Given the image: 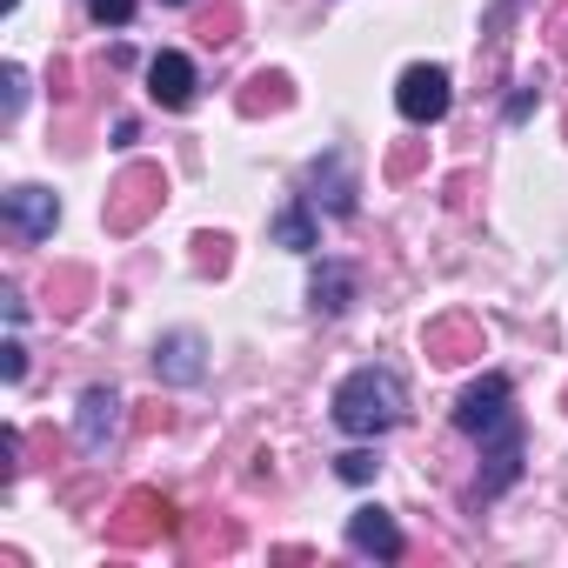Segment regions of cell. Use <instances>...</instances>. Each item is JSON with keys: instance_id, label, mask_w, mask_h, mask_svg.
Masks as SVG:
<instances>
[{"instance_id": "2e32d148", "label": "cell", "mask_w": 568, "mask_h": 568, "mask_svg": "<svg viewBox=\"0 0 568 568\" xmlns=\"http://www.w3.org/2000/svg\"><path fill=\"white\" fill-rule=\"evenodd\" d=\"M528 108H535V88H521V94L508 101V121H528Z\"/></svg>"}, {"instance_id": "7a4b0ae2", "label": "cell", "mask_w": 568, "mask_h": 568, "mask_svg": "<svg viewBox=\"0 0 568 568\" xmlns=\"http://www.w3.org/2000/svg\"><path fill=\"white\" fill-rule=\"evenodd\" d=\"M508 402H515L508 375H481L475 388H462V402H455V428H462V435H475V442H495V435L521 428Z\"/></svg>"}, {"instance_id": "e0dca14e", "label": "cell", "mask_w": 568, "mask_h": 568, "mask_svg": "<svg viewBox=\"0 0 568 568\" xmlns=\"http://www.w3.org/2000/svg\"><path fill=\"white\" fill-rule=\"evenodd\" d=\"M0 8H8V14H14V8H21V0H0Z\"/></svg>"}, {"instance_id": "5bb4252c", "label": "cell", "mask_w": 568, "mask_h": 568, "mask_svg": "<svg viewBox=\"0 0 568 568\" xmlns=\"http://www.w3.org/2000/svg\"><path fill=\"white\" fill-rule=\"evenodd\" d=\"M0 81H8V101H0V114L14 121V114H21V101H28V74H21V68H8Z\"/></svg>"}, {"instance_id": "3957f363", "label": "cell", "mask_w": 568, "mask_h": 568, "mask_svg": "<svg viewBox=\"0 0 568 568\" xmlns=\"http://www.w3.org/2000/svg\"><path fill=\"white\" fill-rule=\"evenodd\" d=\"M448 68H428V61H415L402 81H395V108H402V121H415V128H428V121H442L448 114Z\"/></svg>"}, {"instance_id": "7c38bea8", "label": "cell", "mask_w": 568, "mask_h": 568, "mask_svg": "<svg viewBox=\"0 0 568 568\" xmlns=\"http://www.w3.org/2000/svg\"><path fill=\"white\" fill-rule=\"evenodd\" d=\"M375 468H382V462H375L368 448H348V455H335V475H342V481H375Z\"/></svg>"}, {"instance_id": "5b68a950", "label": "cell", "mask_w": 568, "mask_h": 568, "mask_svg": "<svg viewBox=\"0 0 568 568\" xmlns=\"http://www.w3.org/2000/svg\"><path fill=\"white\" fill-rule=\"evenodd\" d=\"M0 207H8V227H14L21 241H48V234L61 227V201H54V187H34V181L14 187Z\"/></svg>"}, {"instance_id": "277c9868", "label": "cell", "mask_w": 568, "mask_h": 568, "mask_svg": "<svg viewBox=\"0 0 568 568\" xmlns=\"http://www.w3.org/2000/svg\"><path fill=\"white\" fill-rule=\"evenodd\" d=\"M154 375H161L168 388H194V382L207 375V342H201L194 328L161 335V342H154Z\"/></svg>"}, {"instance_id": "9a60e30c", "label": "cell", "mask_w": 568, "mask_h": 568, "mask_svg": "<svg viewBox=\"0 0 568 568\" xmlns=\"http://www.w3.org/2000/svg\"><path fill=\"white\" fill-rule=\"evenodd\" d=\"M0 375H8V382H21V375H28V348H21V342L0 348Z\"/></svg>"}, {"instance_id": "9c48e42d", "label": "cell", "mask_w": 568, "mask_h": 568, "mask_svg": "<svg viewBox=\"0 0 568 568\" xmlns=\"http://www.w3.org/2000/svg\"><path fill=\"white\" fill-rule=\"evenodd\" d=\"M348 541H355L362 555H375V561H395V555H402V528H395L388 508H355V515H348Z\"/></svg>"}, {"instance_id": "52a82bcc", "label": "cell", "mask_w": 568, "mask_h": 568, "mask_svg": "<svg viewBox=\"0 0 568 568\" xmlns=\"http://www.w3.org/2000/svg\"><path fill=\"white\" fill-rule=\"evenodd\" d=\"M114 435H121V395H114V388H88L81 408H74V442H81L88 455H101Z\"/></svg>"}, {"instance_id": "8992f818", "label": "cell", "mask_w": 568, "mask_h": 568, "mask_svg": "<svg viewBox=\"0 0 568 568\" xmlns=\"http://www.w3.org/2000/svg\"><path fill=\"white\" fill-rule=\"evenodd\" d=\"M194 61L187 54H174V48H161L154 61H148V94L168 108V114H181V108H194Z\"/></svg>"}, {"instance_id": "ba28073f", "label": "cell", "mask_w": 568, "mask_h": 568, "mask_svg": "<svg viewBox=\"0 0 568 568\" xmlns=\"http://www.w3.org/2000/svg\"><path fill=\"white\" fill-rule=\"evenodd\" d=\"M302 187H315L308 201H315V207H328V214H355V194H362V187H355L348 154H322V161L308 168V181H302Z\"/></svg>"}, {"instance_id": "30bf717a", "label": "cell", "mask_w": 568, "mask_h": 568, "mask_svg": "<svg viewBox=\"0 0 568 568\" xmlns=\"http://www.w3.org/2000/svg\"><path fill=\"white\" fill-rule=\"evenodd\" d=\"M355 267H342V261H322L315 274H308V308L315 315H348V302H355Z\"/></svg>"}, {"instance_id": "ac0fdd59", "label": "cell", "mask_w": 568, "mask_h": 568, "mask_svg": "<svg viewBox=\"0 0 568 568\" xmlns=\"http://www.w3.org/2000/svg\"><path fill=\"white\" fill-rule=\"evenodd\" d=\"M161 8H187V0H161Z\"/></svg>"}, {"instance_id": "6da1fadb", "label": "cell", "mask_w": 568, "mask_h": 568, "mask_svg": "<svg viewBox=\"0 0 568 568\" xmlns=\"http://www.w3.org/2000/svg\"><path fill=\"white\" fill-rule=\"evenodd\" d=\"M402 415H408V388H402L395 368H355V375L335 388V428H342V435L375 442V435L402 428Z\"/></svg>"}, {"instance_id": "4fadbf2b", "label": "cell", "mask_w": 568, "mask_h": 568, "mask_svg": "<svg viewBox=\"0 0 568 568\" xmlns=\"http://www.w3.org/2000/svg\"><path fill=\"white\" fill-rule=\"evenodd\" d=\"M88 14H94L101 28H128V21H134V0H88Z\"/></svg>"}, {"instance_id": "8fae6325", "label": "cell", "mask_w": 568, "mask_h": 568, "mask_svg": "<svg viewBox=\"0 0 568 568\" xmlns=\"http://www.w3.org/2000/svg\"><path fill=\"white\" fill-rule=\"evenodd\" d=\"M274 247H288V254H315L322 247V227H315L308 201H288V207L274 214Z\"/></svg>"}]
</instances>
